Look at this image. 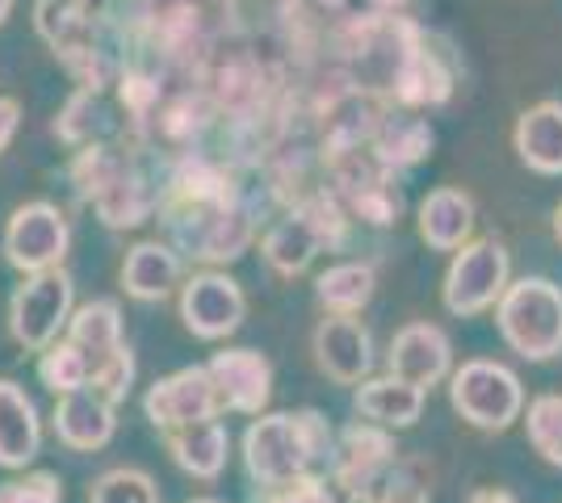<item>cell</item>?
<instances>
[{
    "label": "cell",
    "instance_id": "15",
    "mask_svg": "<svg viewBox=\"0 0 562 503\" xmlns=\"http://www.w3.org/2000/svg\"><path fill=\"white\" fill-rule=\"evenodd\" d=\"M211 378L218 386V399L227 411L239 415H260L269 395H273V365L257 348H227L211 357Z\"/></svg>",
    "mask_w": 562,
    "mask_h": 503
},
{
    "label": "cell",
    "instance_id": "32",
    "mask_svg": "<svg viewBox=\"0 0 562 503\" xmlns=\"http://www.w3.org/2000/svg\"><path fill=\"white\" fill-rule=\"evenodd\" d=\"M269 491H278V495H269V503H336L324 482L306 479V475L294 482H285V487H269Z\"/></svg>",
    "mask_w": 562,
    "mask_h": 503
},
{
    "label": "cell",
    "instance_id": "22",
    "mask_svg": "<svg viewBox=\"0 0 562 503\" xmlns=\"http://www.w3.org/2000/svg\"><path fill=\"white\" fill-rule=\"evenodd\" d=\"M38 445H43V428H38L34 399L18 382L0 378V466L13 470L34 461Z\"/></svg>",
    "mask_w": 562,
    "mask_h": 503
},
{
    "label": "cell",
    "instance_id": "33",
    "mask_svg": "<svg viewBox=\"0 0 562 503\" xmlns=\"http://www.w3.org/2000/svg\"><path fill=\"white\" fill-rule=\"evenodd\" d=\"M18 130H22V101L18 96H0V156L13 147Z\"/></svg>",
    "mask_w": 562,
    "mask_h": 503
},
{
    "label": "cell",
    "instance_id": "7",
    "mask_svg": "<svg viewBox=\"0 0 562 503\" xmlns=\"http://www.w3.org/2000/svg\"><path fill=\"white\" fill-rule=\"evenodd\" d=\"M513 286V256L495 236H479V240L462 243L453 252L446 268V286H441V302L449 315H483L504 298V289Z\"/></svg>",
    "mask_w": 562,
    "mask_h": 503
},
{
    "label": "cell",
    "instance_id": "18",
    "mask_svg": "<svg viewBox=\"0 0 562 503\" xmlns=\"http://www.w3.org/2000/svg\"><path fill=\"white\" fill-rule=\"evenodd\" d=\"M416 231L432 252H458L474 240V197L458 185H441L416 206Z\"/></svg>",
    "mask_w": 562,
    "mask_h": 503
},
{
    "label": "cell",
    "instance_id": "4",
    "mask_svg": "<svg viewBox=\"0 0 562 503\" xmlns=\"http://www.w3.org/2000/svg\"><path fill=\"white\" fill-rule=\"evenodd\" d=\"M458 89V55L446 38L416 25L412 18L398 30L395 68L386 80V101L398 110H437Z\"/></svg>",
    "mask_w": 562,
    "mask_h": 503
},
{
    "label": "cell",
    "instance_id": "11",
    "mask_svg": "<svg viewBox=\"0 0 562 503\" xmlns=\"http://www.w3.org/2000/svg\"><path fill=\"white\" fill-rule=\"evenodd\" d=\"M143 411L156 428L177 432L189 424H202V420H218L223 399H218V386H214L211 369L206 365H189L177 369L143 395Z\"/></svg>",
    "mask_w": 562,
    "mask_h": 503
},
{
    "label": "cell",
    "instance_id": "9",
    "mask_svg": "<svg viewBox=\"0 0 562 503\" xmlns=\"http://www.w3.org/2000/svg\"><path fill=\"white\" fill-rule=\"evenodd\" d=\"M68 248H71V222L47 197L18 206L9 215V222H4V236H0L4 261L13 264L18 273H25V277L64 268Z\"/></svg>",
    "mask_w": 562,
    "mask_h": 503
},
{
    "label": "cell",
    "instance_id": "28",
    "mask_svg": "<svg viewBox=\"0 0 562 503\" xmlns=\"http://www.w3.org/2000/svg\"><path fill=\"white\" fill-rule=\"evenodd\" d=\"M529 441L550 466H562V395H538L529 403Z\"/></svg>",
    "mask_w": 562,
    "mask_h": 503
},
{
    "label": "cell",
    "instance_id": "27",
    "mask_svg": "<svg viewBox=\"0 0 562 503\" xmlns=\"http://www.w3.org/2000/svg\"><path fill=\"white\" fill-rule=\"evenodd\" d=\"M38 378H43L47 390H55L64 399V395H76V390H89V365H85L80 348L71 340H55L38 357Z\"/></svg>",
    "mask_w": 562,
    "mask_h": 503
},
{
    "label": "cell",
    "instance_id": "36",
    "mask_svg": "<svg viewBox=\"0 0 562 503\" xmlns=\"http://www.w3.org/2000/svg\"><path fill=\"white\" fill-rule=\"evenodd\" d=\"M554 240L562 243V202H559V210H554Z\"/></svg>",
    "mask_w": 562,
    "mask_h": 503
},
{
    "label": "cell",
    "instance_id": "17",
    "mask_svg": "<svg viewBox=\"0 0 562 503\" xmlns=\"http://www.w3.org/2000/svg\"><path fill=\"white\" fill-rule=\"evenodd\" d=\"M181 277H186V261L168 240H139L126 252L122 273H117L122 289L139 302H165L181 286Z\"/></svg>",
    "mask_w": 562,
    "mask_h": 503
},
{
    "label": "cell",
    "instance_id": "6",
    "mask_svg": "<svg viewBox=\"0 0 562 503\" xmlns=\"http://www.w3.org/2000/svg\"><path fill=\"white\" fill-rule=\"evenodd\" d=\"M495 323L508 348L525 361H550L562 353V286L550 277H520L495 302Z\"/></svg>",
    "mask_w": 562,
    "mask_h": 503
},
{
    "label": "cell",
    "instance_id": "30",
    "mask_svg": "<svg viewBox=\"0 0 562 503\" xmlns=\"http://www.w3.org/2000/svg\"><path fill=\"white\" fill-rule=\"evenodd\" d=\"M89 503H160V491L143 470H110L93 482Z\"/></svg>",
    "mask_w": 562,
    "mask_h": 503
},
{
    "label": "cell",
    "instance_id": "12",
    "mask_svg": "<svg viewBox=\"0 0 562 503\" xmlns=\"http://www.w3.org/2000/svg\"><path fill=\"white\" fill-rule=\"evenodd\" d=\"M248 315V298L227 273H193L181 282V319L198 340H223L232 335Z\"/></svg>",
    "mask_w": 562,
    "mask_h": 503
},
{
    "label": "cell",
    "instance_id": "5",
    "mask_svg": "<svg viewBox=\"0 0 562 503\" xmlns=\"http://www.w3.org/2000/svg\"><path fill=\"white\" fill-rule=\"evenodd\" d=\"M68 340L89 365V390L105 403H122L135 382V353L122 340V311L114 298H93L68 319Z\"/></svg>",
    "mask_w": 562,
    "mask_h": 503
},
{
    "label": "cell",
    "instance_id": "20",
    "mask_svg": "<svg viewBox=\"0 0 562 503\" xmlns=\"http://www.w3.org/2000/svg\"><path fill=\"white\" fill-rule=\"evenodd\" d=\"M370 156H374L391 176H398V172L424 164V160L432 156V126H428L420 114L391 105L386 118L378 122L374 139H370Z\"/></svg>",
    "mask_w": 562,
    "mask_h": 503
},
{
    "label": "cell",
    "instance_id": "16",
    "mask_svg": "<svg viewBox=\"0 0 562 503\" xmlns=\"http://www.w3.org/2000/svg\"><path fill=\"white\" fill-rule=\"evenodd\" d=\"M395 441L374 424H349L340 432V449H336V482L352 491V495H366L386 470H395L398 461Z\"/></svg>",
    "mask_w": 562,
    "mask_h": 503
},
{
    "label": "cell",
    "instance_id": "34",
    "mask_svg": "<svg viewBox=\"0 0 562 503\" xmlns=\"http://www.w3.org/2000/svg\"><path fill=\"white\" fill-rule=\"evenodd\" d=\"M470 503H513L508 491H479V495H470Z\"/></svg>",
    "mask_w": 562,
    "mask_h": 503
},
{
    "label": "cell",
    "instance_id": "29",
    "mask_svg": "<svg viewBox=\"0 0 562 503\" xmlns=\"http://www.w3.org/2000/svg\"><path fill=\"white\" fill-rule=\"evenodd\" d=\"M345 210L361 222H370V227H395L398 215H403V190H398V181H378L370 190L352 193Z\"/></svg>",
    "mask_w": 562,
    "mask_h": 503
},
{
    "label": "cell",
    "instance_id": "25",
    "mask_svg": "<svg viewBox=\"0 0 562 503\" xmlns=\"http://www.w3.org/2000/svg\"><path fill=\"white\" fill-rule=\"evenodd\" d=\"M165 436L172 461L181 470H189L193 479H214L223 470V461H227V428L218 420H202V424L165 432Z\"/></svg>",
    "mask_w": 562,
    "mask_h": 503
},
{
    "label": "cell",
    "instance_id": "2",
    "mask_svg": "<svg viewBox=\"0 0 562 503\" xmlns=\"http://www.w3.org/2000/svg\"><path fill=\"white\" fill-rule=\"evenodd\" d=\"M352 215L345 210V202L324 185V190H303L299 197H290V210L265 231L260 252L273 273L281 277H299L311 268V261L319 252H336L349 243Z\"/></svg>",
    "mask_w": 562,
    "mask_h": 503
},
{
    "label": "cell",
    "instance_id": "14",
    "mask_svg": "<svg viewBox=\"0 0 562 503\" xmlns=\"http://www.w3.org/2000/svg\"><path fill=\"white\" fill-rule=\"evenodd\" d=\"M449 365H453V344H449V335L437 323L398 328L395 340H391V353H386L391 378L420 386V390H432L441 378H449Z\"/></svg>",
    "mask_w": 562,
    "mask_h": 503
},
{
    "label": "cell",
    "instance_id": "10",
    "mask_svg": "<svg viewBox=\"0 0 562 503\" xmlns=\"http://www.w3.org/2000/svg\"><path fill=\"white\" fill-rule=\"evenodd\" d=\"M71 298H76V282L68 268H50V273H34L9 298V332L22 344L25 353H43L55 344L59 328H68Z\"/></svg>",
    "mask_w": 562,
    "mask_h": 503
},
{
    "label": "cell",
    "instance_id": "1",
    "mask_svg": "<svg viewBox=\"0 0 562 503\" xmlns=\"http://www.w3.org/2000/svg\"><path fill=\"white\" fill-rule=\"evenodd\" d=\"M68 172L71 185H76V197L89 202L110 231H131V227L147 222L151 210L160 206V193L151 190L139 160L117 144L97 139V144L80 147L71 156Z\"/></svg>",
    "mask_w": 562,
    "mask_h": 503
},
{
    "label": "cell",
    "instance_id": "35",
    "mask_svg": "<svg viewBox=\"0 0 562 503\" xmlns=\"http://www.w3.org/2000/svg\"><path fill=\"white\" fill-rule=\"evenodd\" d=\"M13 4H18V0H0V25L9 22V13H13Z\"/></svg>",
    "mask_w": 562,
    "mask_h": 503
},
{
    "label": "cell",
    "instance_id": "31",
    "mask_svg": "<svg viewBox=\"0 0 562 503\" xmlns=\"http://www.w3.org/2000/svg\"><path fill=\"white\" fill-rule=\"evenodd\" d=\"M0 503H64V491L55 475H30L22 482H4Z\"/></svg>",
    "mask_w": 562,
    "mask_h": 503
},
{
    "label": "cell",
    "instance_id": "37",
    "mask_svg": "<svg viewBox=\"0 0 562 503\" xmlns=\"http://www.w3.org/2000/svg\"><path fill=\"white\" fill-rule=\"evenodd\" d=\"M193 503H218V500H193Z\"/></svg>",
    "mask_w": 562,
    "mask_h": 503
},
{
    "label": "cell",
    "instance_id": "13",
    "mask_svg": "<svg viewBox=\"0 0 562 503\" xmlns=\"http://www.w3.org/2000/svg\"><path fill=\"white\" fill-rule=\"evenodd\" d=\"M315 361L340 386H361L374 369V332L357 315H324L315 328Z\"/></svg>",
    "mask_w": 562,
    "mask_h": 503
},
{
    "label": "cell",
    "instance_id": "21",
    "mask_svg": "<svg viewBox=\"0 0 562 503\" xmlns=\"http://www.w3.org/2000/svg\"><path fill=\"white\" fill-rule=\"evenodd\" d=\"M55 436L68 449H85V454L110 445V436H114V403H105L93 390L64 395L59 408H55Z\"/></svg>",
    "mask_w": 562,
    "mask_h": 503
},
{
    "label": "cell",
    "instance_id": "3",
    "mask_svg": "<svg viewBox=\"0 0 562 503\" xmlns=\"http://www.w3.org/2000/svg\"><path fill=\"white\" fill-rule=\"evenodd\" d=\"M328 445L331 428L319 411H278L244 432V461L257 482L285 487V482L303 479L306 466H315L328 454Z\"/></svg>",
    "mask_w": 562,
    "mask_h": 503
},
{
    "label": "cell",
    "instance_id": "24",
    "mask_svg": "<svg viewBox=\"0 0 562 503\" xmlns=\"http://www.w3.org/2000/svg\"><path fill=\"white\" fill-rule=\"evenodd\" d=\"M378 286V268L370 261H340L328 264L315 277V298L328 315H357Z\"/></svg>",
    "mask_w": 562,
    "mask_h": 503
},
{
    "label": "cell",
    "instance_id": "38",
    "mask_svg": "<svg viewBox=\"0 0 562 503\" xmlns=\"http://www.w3.org/2000/svg\"><path fill=\"white\" fill-rule=\"evenodd\" d=\"M370 503H386V500H370Z\"/></svg>",
    "mask_w": 562,
    "mask_h": 503
},
{
    "label": "cell",
    "instance_id": "19",
    "mask_svg": "<svg viewBox=\"0 0 562 503\" xmlns=\"http://www.w3.org/2000/svg\"><path fill=\"white\" fill-rule=\"evenodd\" d=\"M520 164L538 176H562V101L529 105L513 126Z\"/></svg>",
    "mask_w": 562,
    "mask_h": 503
},
{
    "label": "cell",
    "instance_id": "23",
    "mask_svg": "<svg viewBox=\"0 0 562 503\" xmlns=\"http://www.w3.org/2000/svg\"><path fill=\"white\" fill-rule=\"evenodd\" d=\"M352 408L361 411L366 420H374L382 428H407L416 424L424 411V390L420 386H407L398 378H366L352 395Z\"/></svg>",
    "mask_w": 562,
    "mask_h": 503
},
{
    "label": "cell",
    "instance_id": "8",
    "mask_svg": "<svg viewBox=\"0 0 562 503\" xmlns=\"http://www.w3.org/2000/svg\"><path fill=\"white\" fill-rule=\"evenodd\" d=\"M449 403L453 411L483 432L513 428L525 411V390L508 365L499 361H467L462 369H453L449 378Z\"/></svg>",
    "mask_w": 562,
    "mask_h": 503
},
{
    "label": "cell",
    "instance_id": "26",
    "mask_svg": "<svg viewBox=\"0 0 562 503\" xmlns=\"http://www.w3.org/2000/svg\"><path fill=\"white\" fill-rule=\"evenodd\" d=\"M105 110H101V93H89V89H76L68 96V105L55 114L50 122V130H55V139H64L68 147H89L97 144V135H101V118Z\"/></svg>",
    "mask_w": 562,
    "mask_h": 503
}]
</instances>
